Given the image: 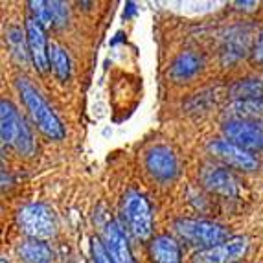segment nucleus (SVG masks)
I'll use <instances>...</instances> for the list:
<instances>
[{"label": "nucleus", "instance_id": "4be33fe9", "mask_svg": "<svg viewBox=\"0 0 263 263\" xmlns=\"http://www.w3.org/2000/svg\"><path fill=\"white\" fill-rule=\"evenodd\" d=\"M0 263H6V259H0Z\"/></svg>", "mask_w": 263, "mask_h": 263}, {"label": "nucleus", "instance_id": "ddd939ff", "mask_svg": "<svg viewBox=\"0 0 263 263\" xmlns=\"http://www.w3.org/2000/svg\"><path fill=\"white\" fill-rule=\"evenodd\" d=\"M151 259L155 263H180L182 254H180L179 243L171 236H157L151 241L149 247Z\"/></svg>", "mask_w": 263, "mask_h": 263}, {"label": "nucleus", "instance_id": "423d86ee", "mask_svg": "<svg viewBox=\"0 0 263 263\" xmlns=\"http://www.w3.org/2000/svg\"><path fill=\"white\" fill-rule=\"evenodd\" d=\"M228 142L243 149H263V125L258 120H228L223 125Z\"/></svg>", "mask_w": 263, "mask_h": 263}, {"label": "nucleus", "instance_id": "9d476101", "mask_svg": "<svg viewBox=\"0 0 263 263\" xmlns=\"http://www.w3.org/2000/svg\"><path fill=\"white\" fill-rule=\"evenodd\" d=\"M26 37H28V53H30L33 66L39 72L48 68V44L44 35V26L37 18H28L26 21Z\"/></svg>", "mask_w": 263, "mask_h": 263}, {"label": "nucleus", "instance_id": "aec40b11", "mask_svg": "<svg viewBox=\"0 0 263 263\" xmlns=\"http://www.w3.org/2000/svg\"><path fill=\"white\" fill-rule=\"evenodd\" d=\"M90 250H92L94 263H114L112 258L109 256V252H107L105 245H103L98 237H92V241H90Z\"/></svg>", "mask_w": 263, "mask_h": 263}, {"label": "nucleus", "instance_id": "39448f33", "mask_svg": "<svg viewBox=\"0 0 263 263\" xmlns=\"http://www.w3.org/2000/svg\"><path fill=\"white\" fill-rule=\"evenodd\" d=\"M123 217L129 230L138 239H147L153 232V217L147 199L138 192H127L123 197Z\"/></svg>", "mask_w": 263, "mask_h": 263}, {"label": "nucleus", "instance_id": "f8f14e48", "mask_svg": "<svg viewBox=\"0 0 263 263\" xmlns=\"http://www.w3.org/2000/svg\"><path fill=\"white\" fill-rule=\"evenodd\" d=\"M202 184L210 192L227 195V197L237 195V190H239V182H237L236 175L232 171H228L227 167H206L202 173Z\"/></svg>", "mask_w": 263, "mask_h": 263}, {"label": "nucleus", "instance_id": "6ab92c4d", "mask_svg": "<svg viewBox=\"0 0 263 263\" xmlns=\"http://www.w3.org/2000/svg\"><path fill=\"white\" fill-rule=\"evenodd\" d=\"M6 37H8L9 50H11L13 57L17 59L18 63H22V65H24V63L28 61V57H30V53L26 52V46H28L26 31H22L21 28L13 26V28H9V30H8Z\"/></svg>", "mask_w": 263, "mask_h": 263}, {"label": "nucleus", "instance_id": "dca6fc26", "mask_svg": "<svg viewBox=\"0 0 263 263\" xmlns=\"http://www.w3.org/2000/svg\"><path fill=\"white\" fill-rule=\"evenodd\" d=\"M230 98L237 100H263V79L247 78L239 79L230 87Z\"/></svg>", "mask_w": 263, "mask_h": 263}, {"label": "nucleus", "instance_id": "7ed1b4c3", "mask_svg": "<svg viewBox=\"0 0 263 263\" xmlns=\"http://www.w3.org/2000/svg\"><path fill=\"white\" fill-rule=\"evenodd\" d=\"M175 232L190 245L201 247L202 250L224 243L230 239V230L227 227L206 219H177Z\"/></svg>", "mask_w": 263, "mask_h": 263}, {"label": "nucleus", "instance_id": "0eeeda50", "mask_svg": "<svg viewBox=\"0 0 263 263\" xmlns=\"http://www.w3.org/2000/svg\"><path fill=\"white\" fill-rule=\"evenodd\" d=\"M249 239L243 236H232L224 243L199 250L192 258V263H237L247 254Z\"/></svg>", "mask_w": 263, "mask_h": 263}, {"label": "nucleus", "instance_id": "412c9836", "mask_svg": "<svg viewBox=\"0 0 263 263\" xmlns=\"http://www.w3.org/2000/svg\"><path fill=\"white\" fill-rule=\"evenodd\" d=\"M252 61L258 63V65H263V35L256 41L254 50H252Z\"/></svg>", "mask_w": 263, "mask_h": 263}, {"label": "nucleus", "instance_id": "f3484780", "mask_svg": "<svg viewBox=\"0 0 263 263\" xmlns=\"http://www.w3.org/2000/svg\"><path fill=\"white\" fill-rule=\"evenodd\" d=\"M48 63L52 66L53 74L57 76V79L66 81L70 78V57L59 44H50L48 46Z\"/></svg>", "mask_w": 263, "mask_h": 263}, {"label": "nucleus", "instance_id": "2eb2a0df", "mask_svg": "<svg viewBox=\"0 0 263 263\" xmlns=\"http://www.w3.org/2000/svg\"><path fill=\"white\" fill-rule=\"evenodd\" d=\"M18 258L24 263H50L52 261V249L41 239H28L21 243L17 249Z\"/></svg>", "mask_w": 263, "mask_h": 263}, {"label": "nucleus", "instance_id": "9b49d317", "mask_svg": "<svg viewBox=\"0 0 263 263\" xmlns=\"http://www.w3.org/2000/svg\"><path fill=\"white\" fill-rule=\"evenodd\" d=\"M103 245L114 263H136L133 258L131 247L127 243V237L116 221H110L105 227V243Z\"/></svg>", "mask_w": 263, "mask_h": 263}, {"label": "nucleus", "instance_id": "6e6552de", "mask_svg": "<svg viewBox=\"0 0 263 263\" xmlns=\"http://www.w3.org/2000/svg\"><path fill=\"white\" fill-rule=\"evenodd\" d=\"M208 151L215 158H219L228 167L241 171H254L258 170V160L250 151L243 149L239 145L232 144L228 140H214L208 144Z\"/></svg>", "mask_w": 263, "mask_h": 263}, {"label": "nucleus", "instance_id": "20e7f679", "mask_svg": "<svg viewBox=\"0 0 263 263\" xmlns=\"http://www.w3.org/2000/svg\"><path fill=\"white\" fill-rule=\"evenodd\" d=\"M17 223L21 230L30 239H48L57 230V217L53 210L41 202H31L22 206L17 214Z\"/></svg>", "mask_w": 263, "mask_h": 263}, {"label": "nucleus", "instance_id": "f257e3e1", "mask_svg": "<svg viewBox=\"0 0 263 263\" xmlns=\"http://www.w3.org/2000/svg\"><path fill=\"white\" fill-rule=\"evenodd\" d=\"M17 88L18 94H21V100L24 101L26 109L30 110L31 118L37 123L39 131L52 140H63L65 138V127H63L61 120L57 118V114L46 103V100L41 96L39 90L30 83V79L18 78Z\"/></svg>", "mask_w": 263, "mask_h": 263}, {"label": "nucleus", "instance_id": "1a4fd4ad", "mask_svg": "<svg viewBox=\"0 0 263 263\" xmlns=\"http://www.w3.org/2000/svg\"><path fill=\"white\" fill-rule=\"evenodd\" d=\"M145 167L151 175L158 180L175 179L179 164H177L175 153L167 145H155L145 155Z\"/></svg>", "mask_w": 263, "mask_h": 263}, {"label": "nucleus", "instance_id": "4468645a", "mask_svg": "<svg viewBox=\"0 0 263 263\" xmlns=\"http://www.w3.org/2000/svg\"><path fill=\"white\" fill-rule=\"evenodd\" d=\"M202 68V59L193 52H182L171 65L170 76L175 81H188Z\"/></svg>", "mask_w": 263, "mask_h": 263}, {"label": "nucleus", "instance_id": "f03ea898", "mask_svg": "<svg viewBox=\"0 0 263 263\" xmlns=\"http://www.w3.org/2000/svg\"><path fill=\"white\" fill-rule=\"evenodd\" d=\"M0 135L6 145H11L21 155H31L35 151V142L30 127L26 125L11 101H0Z\"/></svg>", "mask_w": 263, "mask_h": 263}, {"label": "nucleus", "instance_id": "a211bd4d", "mask_svg": "<svg viewBox=\"0 0 263 263\" xmlns=\"http://www.w3.org/2000/svg\"><path fill=\"white\" fill-rule=\"evenodd\" d=\"M227 110L234 120H256L263 116V100H237Z\"/></svg>", "mask_w": 263, "mask_h": 263}]
</instances>
